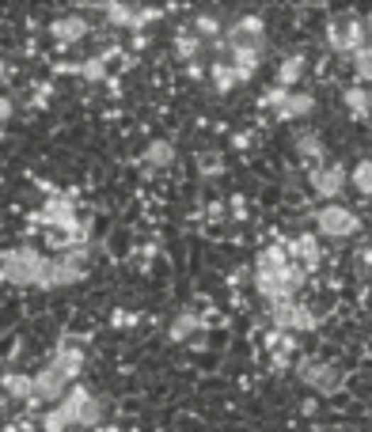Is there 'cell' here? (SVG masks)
<instances>
[{
    "label": "cell",
    "mask_w": 372,
    "mask_h": 432,
    "mask_svg": "<svg viewBox=\"0 0 372 432\" xmlns=\"http://www.w3.org/2000/svg\"><path fill=\"white\" fill-rule=\"evenodd\" d=\"M0 281L53 288V258H46V254H38L31 247L8 250V254H0Z\"/></svg>",
    "instance_id": "cell-1"
},
{
    "label": "cell",
    "mask_w": 372,
    "mask_h": 432,
    "mask_svg": "<svg viewBox=\"0 0 372 432\" xmlns=\"http://www.w3.org/2000/svg\"><path fill=\"white\" fill-rule=\"evenodd\" d=\"M31 224H35V228H53V231H61V236L80 231V220H76L72 201H69V197H61V194H50L46 205H42L38 213H31Z\"/></svg>",
    "instance_id": "cell-2"
},
{
    "label": "cell",
    "mask_w": 372,
    "mask_h": 432,
    "mask_svg": "<svg viewBox=\"0 0 372 432\" xmlns=\"http://www.w3.org/2000/svg\"><path fill=\"white\" fill-rule=\"evenodd\" d=\"M315 228H319L327 239H349V236L361 231V220H357L354 209L331 201V205H323L319 213H315Z\"/></svg>",
    "instance_id": "cell-3"
},
{
    "label": "cell",
    "mask_w": 372,
    "mask_h": 432,
    "mask_svg": "<svg viewBox=\"0 0 372 432\" xmlns=\"http://www.w3.org/2000/svg\"><path fill=\"white\" fill-rule=\"evenodd\" d=\"M300 380L319 394H338L342 391V375H338L334 364H323V360H300Z\"/></svg>",
    "instance_id": "cell-4"
},
{
    "label": "cell",
    "mask_w": 372,
    "mask_h": 432,
    "mask_svg": "<svg viewBox=\"0 0 372 432\" xmlns=\"http://www.w3.org/2000/svg\"><path fill=\"white\" fill-rule=\"evenodd\" d=\"M262 35H266V23L258 16H239L221 38H224V50H236V46H266Z\"/></svg>",
    "instance_id": "cell-5"
},
{
    "label": "cell",
    "mask_w": 372,
    "mask_h": 432,
    "mask_svg": "<svg viewBox=\"0 0 372 432\" xmlns=\"http://www.w3.org/2000/svg\"><path fill=\"white\" fill-rule=\"evenodd\" d=\"M342 186H346L342 163H334V167H315V171H312V190L319 194L323 201H334V197L342 194Z\"/></svg>",
    "instance_id": "cell-6"
},
{
    "label": "cell",
    "mask_w": 372,
    "mask_h": 432,
    "mask_svg": "<svg viewBox=\"0 0 372 432\" xmlns=\"http://www.w3.org/2000/svg\"><path fill=\"white\" fill-rule=\"evenodd\" d=\"M50 35H53V42H58L61 50H69L72 42H80L87 35V19L84 16H58L50 23Z\"/></svg>",
    "instance_id": "cell-7"
},
{
    "label": "cell",
    "mask_w": 372,
    "mask_h": 432,
    "mask_svg": "<svg viewBox=\"0 0 372 432\" xmlns=\"http://www.w3.org/2000/svg\"><path fill=\"white\" fill-rule=\"evenodd\" d=\"M65 387H69V380L53 368V364H46L38 375H35V391H38V398H46V402H61L65 398Z\"/></svg>",
    "instance_id": "cell-8"
},
{
    "label": "cell",
    "mask_w": 372,
    "mask_h": 432,
    "mask_svg": "<svg viewBox=\"0 0 372 432\" xmlns=\"http://www.w3.org/2000/svg\"><path fill=\"white\" fill-rule=\"evenodd\" d=\"M53 368H58L69 383L80 380V372H84V349H76V345H58V353H53Z\"/></svg>",
    "instance_id": "cell-9"
},
{
    "label": "cell",
    "mask_w": 372,
    "mask_h": 432,
    "mask_svg": "<svg viewBox=\"0 0 372 432\" xmlns=\"http://www.w3.org/2000/svg\"><path fill=\"white\" fill-rule=\"evenodd\" d=\"M228 53H232V69H236V80H239V84H247L251 76L258 72L262 46H236V50H228Z\"/></svg>",
    "instance_id": "cell-10"
},
{
    "label": "cell",
    "mask_w": 372,
    "mask_h": 432,
    "mask_svg": "<svg viewBox=\"0 0 372 432\" xmlns=\"http://www.w3.org/2000/svg\"><path fill=\"white\" fill-rule=\"evenodd\" d=\"M0 387H4V394L8 398H19V402H27V398H35V375H27V372H4L0 375Z\"/></svg>",
    "instance_id": "cell-11"
},
{
    "label": "cell",
    "mask_w": 372,
    "mask_h": 432,
    "mask_svg": "<svg viewBox=\"0 0 372 432\" xmlns=\"http://www.w3.org/2000/svg\"><path fill=\"white\" fill-rule=\"evenodd\" d=\"M312 110H315V99L308 92H289V103L273 110V114H278V121H297V118H308Z\"/></svg>",
    "instance_id": "cell-12"
},
{
    "label": "cell",
    "mask_w": 372,
    "mask_h": 432,
    "mask_svg": "<svg viewBox=\"0 0 372 432\" xmlns=\"http://www.w3.org/2000/svg\"><path fill=\"white\" fill-rule=\"evenodd\" d=\"M281 270H289V254L285 247H266V250H258V258H255V273H281Z\"/></svg>",
    "instance_id": "cell-13"
},
{
    "label": "cell",
    "mask_w": 372,
    "mask_h": 432,
    "mask_svg": "<svg viewBox=\"0 0 372 432\" xmlns=\"http://www.w3.org/2000/svg\"><path fill=\"white\" fill-rule=\"evenodd\" d=\"M361 46H368V27L361 23V19H349V23L342 27V50L338 53H349V57H354Z\"/></svg>",
    "instance_id": "cell-14"
},
{
    "label": "cell",
    "mask_w": 372,
    "mask_h": 432,
    "mask_svg": "<svg viewBox=\"0 0 372 432\" xmlns=\"http://www.w3.org/2000/svg\"><path fill=\"white\" fill-rule=\"evenodd\" d=\"M99 12H106V23L111 27H137V8L129 4H118V0H106V4H99Z\"/></svg>",
    "instance_id": "cell-15"
},
{
    "label": "cell",
    "mask_w": 372,
    "mask_h": 432,
    "mask_svg": "<svg viewBox=\"0 0 372 432\" xmlns=\"http://www.w3.org/2000/svg\"><path fill=\"white\" fill-rule=\"evenodd\" d=\"M103 417H106V402L103 398H87V402L80 406V414H76V425H84V428H99L103 425Z\"/></svg>",
    "instance_id": "cell-16"
},
{
    "label": "cell",
    "mask_w": 372,
    "mask_h": 432,
    "mask_svg": "<svg viewBox=\"0 0 372 432\" xmlns=\"http://www.w3.org/2000/svg\"><path fill=\"white\" fill-rule=\"evenodd\" d=\"M304 65H308V61H304L300 53H292V57H285V61H281V69H278V87H285V92H292V84H297L300 76H304Z\"/></svg>",
    "instance_id": "cell-17"
},
{
    "label": "cell",
    "mask_w": 372,
    "mask_h": 432,
    "mask_svg": "<svg viewBox=\"0 0 372 432\" xmlns=\"http://www.w3.org/2000/svg\"><path fill=\"white\" fill-rule=\"evenodd\" d=\"M145 163L148 167H168V163H175V144L171 140H152L145 148Z\"/></svg>",
    "instance_id": "cell-18"
},
{
    "label": "cell",
    "mask_w": 372,
    "mask_h": 432,
    "mask_svg": "<svg viewBox=\"0 0 372 432\" xmlns=\"http://www.w3.org/2000/svg\"><path fill=\"white\" fill-rule=\"evenodd\" d=\"M87 398H92V391H87L84 383H72V387H69V394L61 398V409H65V417H69L72 425H76V414H80V406L87 402Z\"/></svg>",
    "instance_id": "cell-19"
},
{
    "label": "cell",
    "mask_w": 372,
    "mask_h": 432,
    "mask_svg": "<svg viewBox=\"0 0 372 432\" xmlns=\"http://www.w3.org/2000/svg\"><path fill=\"white\" fill-rule=\"evenodd\" d=\"M297 156H300V160H315V163L327 156L319 133H300V137H297Z\"/></svg>",
    "instance_id": "cell-20"
},
{
    "label": "cell",
    "mask_w": 372,
    "mask_h": 432,
    "mask_svg": "<svg viewBox=\"0 0 372 432\" xmlns=\"http://www.w3.org/2000/svg\"><path fill=\"white\" fill-rule=\"evenodd\" d=\"M342 103H346V110H349V114H354V118H365L368 114V92H365V87H346V92H342Z\"/></svg>",
    "instance_id": "cell-21"
},
{
    "label": "cell",
    "mask_w": 372,
    "mask_h": 432,
    "mask_svg": "<svg viewBox=\"0 0 372 432\" xmlns=\"http://www.w3.org/2000/svg\"><path fill=\"white\" fill-rule=\"evenodd\" d=\"M202 326V319L198 315H190V311H182L179 319H175V323H171V330H168V334H171V341H186V338H190L194 334V330H198Z\"/></svg>",
    "instance_id": "cell-22"
},
{
    "label": "cell",
    "mask_w": 372,
    "mask_h": 432,
    "mask_svg": "<svg viewBox=\"0 0 372 432\" xmlns=\"http://www.w3.org/2000/svg\"><path fill=\"white\" fill-rule=\"evenodd\" d=\"M209 76H213V87H217L221 95L232 92V87L239 84V80H236V69H232V65H224V61H217L213 69H209Z\"/></svg>",
    "instance_id": "cell-23"
},
{
    "label": "cell",
    "mask_w": 372,
    "mask_h": 432,
    "mask_svg": "<svg viewBox=\"0 0 372 432\" xmlns=\"http://www.w3.org/2000/svg\"><path fill=\"white\" fill-rule=\"evenodd\" d=\"M198 50H202V38H194V35H175V57L179 61H198Z\"/></svg>",
    "instance_id": "cell-24"
},
{
    "label": "cell",
    "mask_w": 372,
    "mask_h": 432,
    "mask_svg": "<svg viewBox=\"0 0 372 432\" xmlns=\"http://www.w3.org/2000/svg\"><path fill=\"white\" fill-rule=\"evenodd\" d=\"M354 186H357V194H365V197H372V160H361L357 167H354Z\"/></svg>",
    "instance_id": "cell-25"
},
{
    "label": "cell",
    "mask_w": 372,
    "mask_h": 432,
    "mask_svg": "<svg viewBox=\"0 0 372 432\" xmlns=\"http://www.w3.org/2000/svg\"><path fill=\"white\" fill-rule=\"evenodd\" d=\"M354 72H357V80H365V84L372 80V42L354 53Z\"/></svg>",
    "instance_id": "cell-26"
},
{
    "label": "cell",
    "mask_w": 372,
    "mask_h": 432,
    "mask_svg": "<svg viewBox=\"0 0 372 432\" xmlns=\"http://www.w3.org/2000/svg\"><path fill=\"white\" fill-rule=\"evenodd\" d=\"M80 76H84V80H92V84L111 80V76H106V61H103V57H87V61L80 65Z\"/></svg>",
    "instance_id": "cell-27"
},
{
    "label": "cell",
    "mask_w": 372,
    "mask_h": 432,
    "mask_svg": "<svg viewBox=\"0 0 372 432\" xmlns=\"http://www.w3.org/2000/svg\"><path fill=\"white\" fill-rule=\"evenodd\" d=\"M315 326H319V315H315L312 307L297 304V323H292V334H308V330H315Z\"/></svg>",
    "instance_id": "cell-28"
},
{
    "label": "cell",
    "mask_w": 372,
    "mask_h": 432,
    "mask_svg": "<svg viewBox=\"0 0 372 432\" xmlns=\"http://www.w3.org/2000/svg\"><path fill=\"white\" fill-rule=\"evenodd\" d=\"M69 425H72V421L65 417V409H61V406H58V409H46V414H42V428H46V432H65Z\"/></svg>",
    "instance_id": "cell-29"
},
{
    "label": "cell",
    "mask_w": 372,
    "mask_h": 432,
    "mask_svg": "<svg viewBox=\"0 0 372 432\" xmlns=\"http://www.w3.org/2000/svg\"><path fill=\"white\" fill-rule=\"evenodd\" d=\"M194 31H198V35H205V38H221V19L209 16V12H202L198 19H194Z\"/></svg>",
    "instance_id": "cell-30"
},
{
    "label": "cell",
    "mask_w": 372,
    "mask_h": 432,
    "mask_svg": "<svg viewBox=\"0 0 372 432\" xmlns=\"http://www.w3.org/2000/svg\"><path fill=\"white\" fill-rule=\"evenodd\" d=\"M289 103V92H285V87H270V92L266 95H262V103L258 106H270V110H281V106H285Z\"/></svg>",
    "instance_id": "cell-31"
},
{
    "label": "cell",
    "mask_w": 372,
    "mask_h": 432,
    "mask_svg": "<svg viewBox=\"0 0 372 432\" xmlns=\"http://www.w3.org/2000/svg\"><path fill=\"white\" fill-rule=\"evenodd\" d=\"M160 16H163L160 8H137V27H133V35H145V27L156 23Z\"/></svg>",
    "instance_id": "cell-32"
},
{
    "label": "cell",
    "mask_w": 372,
    "mask_h": 432,
    "mask_svg": "<svg viewBox=\"0 0 372 432\" xmlns=\"http://www.w3.org/2000/svg\"><path fill=\"white\" fill-rule=\"evenodd\" d=\"M111 326H114V330L137 326V315H133V311H126V307H114V311H111Z\"/></svg>",
    "instance_id": "cell-33"
},
{
    "label": "cell",
    "mask_w": 372,
    "mask_h": 432,
    "mask_svg": "<svg viewBox=\"0 0 372 432\" xmlns=\"http://www.w3.org/2000/svg\"><path fill=\"white\" fill-rule=\"evenodd\" d=\"M80 65L84 61H61V65H53V72L58 76H80Z\"/></svg>",
    "instance_id": "cell-34"
},
{
    "label": "cell",
    "mask_w": 372,
    "mask_h": 432,
    "mask_svg": "<svg viewBox=\"0 0 372 432\" xmlns=\"http://www.w3.org/2000/svg\"><path fill=\"white\" fill-rule=\"evenodd\" d=\"M327 42H331V50H342V27L338 23H327Z\"/></svg>",
    "instance_id": "cell-35"
},
{
    "label": "cell",
    "mask_w": 372,
    "mask_h": 432,
    "mask_svg": "<svg viewBox=\"0 0 372 432\" xmlns=\"http://www.w3.org/2000/svg\"><path fill=\"white\" fill-rule=\"evenodd\" d=\"M12 99H4V95H0V121H8V118H12Z\"/></svg>",
    "instance_id": "cell-36"
},
{
    "label": "cell",
    "mask_w": 372,
    "mask_h": 432,
    "mask_svg": "<svg viewBox=\"0 0 372 432\" xmlns=\"http://www.w3.org/2000/svg\"><path fill=\"white\" fill-rule=\"evenodd\" d=\"M232 213H236L239 220H244V216H247V201H244V197H239V194L232 197Z\"/></svg>",
    "instance_id": "cell-37"
},
{
    "label": "cell",
    "mask_w": 372,
    "mask_h": 432,
    "mask_svg": "<svg viewBox=\"0 0 372 432\" xmlns=\"http://www.w3.org/2000/svg\"><path fill=\"white\" fill-rule=\"evenodd\" d=\"M186 76H190V80H202V76H205V69H202L198 61H190V65H186Z\"/></svg>",
    "instance_id": "cell-38"
},
{
    "label": "cell",
    "mask_w": 372,
    "mask_h": 432,
    "mask_svg": "<svg viewBox=\"0 0 372 432\" xmlns=\"http://www.w3.org/2000/svg\"><path fill=\"white\" fill-rule=\"evenodd\" d=\"M232 144H236V148H239V152H244V148H247V144H251V137H247V133H236V137H232Z\"/></svg>",
    "instance_id": "cell-39"
},
{
    "label": "cell",
    "mask_w": 372,
    "mask_h": 432,
    "mask_svg": "<svg viewBox=\"0 0 372 432\" xmlns=\"http://www.w3.org/2000/svg\"><path fill=\"white\" fill-rule=\"evenodd\" d=\"M148 46V35H133V50H145Z\"/></svg>",
    "instance_id": "cell-40"
},
{
    "label": "cell",
    "mask_w": 372,
    "mask_h": 432,
    "mask_svg": "<svg viewBox=\"0 0 372 432\" xmlns=\"http://www.w3.org/2000/svg\"><path fill=\"white\" fill-rule=\"evenodd\" d=\"M361 258H365V265H372V243H368L365 250H361Z\"/></svg>",
    "instance_id": "cell-41"
},
{
    "label": "cell",
    "mask_w": 372,
    "mask_h": 432,
    "mask_svg": "<svg viewBox=\"0 0 372 432\" xmlns=\"http://www.w3.org/2000/svg\"><path fill=\"white\" fill-rule=\"evenodd\" d=\"M4 76H8V61L0 57V80H4Z\"/></svg>",
    "instance_id": "cell-42"
},
{
    "label": "cell",
    "mask_w": 372,
    "mask_h": 432,
    "mask_svg": "<svg viewBox=\"0 0 372 432\" xmlns=\"http://www.w3.org/2000/svg\"><path fill=\"white\" fill-rule=\"evenodd\" d=\"M99 432H118V428H114V425H103V428H99Z\"/></svg>",
    "instance_id": "cell-43"
},
{
    "label": "cell",
    "mask_w": 372,
    "mask_h": 432,
    "mask_svg": "<svg viewBox=\"0 0 372 432\" xmlns=\"http://www.w3.org/2000/svg\"><path fill=\"white\" fill-rule=\"evenodd\" d=\"M368 106H372V92H368Z\"/></svg>",
    "instance_id": "cell-44"
}]
</instances>
